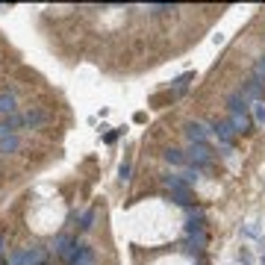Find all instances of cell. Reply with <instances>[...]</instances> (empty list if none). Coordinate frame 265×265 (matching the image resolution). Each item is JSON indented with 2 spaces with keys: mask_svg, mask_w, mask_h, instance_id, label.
<instances>
[{
  "mask_svg": "<svg viewBox=\"0 0 265 265\" xmlns=\"http://www.w3.org/2000/svg\"><path fill=\"white\" fill-rule=\"evenodd\" d=\"M186 156H189V165H192L194 171H209L212 168V147L209 144H192V141H189Z\"/></svg>",
  "mask_w": 265,
  "mask_h": 265,
  "instance_id": "7a4b0ae2",
  "label": "cell"
},
{
  "mask_svg": "<svg viewBox=\"0 0 265 265\" xmlns=\"http://www.w3.org/2000/svg\"><path fill=\"white\" fill-rule=\"evenodd\" d=\"M245 236H247V239H259V230L253 227V224H247V227H245Z\"/></svg>",
  "mask_w": 265,
  "mask_h": 265,
  "instance_id": "ffe728a7",
  "label": "cell"
},
{
  "mask_svg": "<svg viewBox=\"0 0 265 265\" xmlns=\"http://www.w3.org/2000/svg\"><path fill=\"white\" fill-rule=\"evenodd\" d=\"M162 183H165V189L171 192V200L189 209V203H192V186H189L180 174H165L162 177Z\"/></svg>",
  "mask_w": 265,
  "mask_h": 265,
  "instance_id": "6da1fadb",
  "label": "cell"
},
{
  "mask_svg": "<svg viewBox=\"0 0 265 265\" xmlns=\"http://www.w3.org/2000/svg\"><path fill=\"white\" fill-rule=\"evenodd\" d=\"M189 80H192V74H183V77H177L174 94H183V91H186V86H189Z\"/></svg>",
  "mask_w": 265,
  "mask_h": 265,
  "instance_id": "5bb4252c",
  "label": "cell"
},
{
  "mask_svg": "<svg viewBox=\"0 0 265 265\" xmlns=\"http://www.w3.org/2000/svg\"><path fill=\"white\" fill-rule=\"evenodd\" d=\"M15 150H18V136L0 124V153H15Z\"/></svg>",
  "mask_w": 265,
  "mask_h": 265,
  "instance_id": "5b68a950",
  "label": "cell"
},
{
  "mask_svg": "<svg viewBox=\"0 0 265 265\" xmlns=\"http://www.w3.org/2000/svg\"><path fill=\"white\" fill-rule=\"evenodd\" d=\"M44 121H47V115H44L41 109H30V112L24 115V124H27V127H41Z\"/></svg>",
  "mask_w": 265,
  "mask_h": 265,
  "instance_id": "7c38bea8",
  "label": "cell"
},
{
  "mask_svg": "<svg viewBox=\"0 0 265 265\" xmlns=\"http://www.w3.org/2000/svg\"><path fill=\"white\" fill-rule=\"evenodd\" d=\"M91 224H94V209L86 212V218H83V224H80V227H83V230H91Z\"/></svg>",
  "mask_w": 265,
  "mask_h": 265,
  "instance_id": "d6986e66",
  "label": "cell"
},
{
  "mask_svg": "<svg viewBox=\"0 0 265 265\" xmlns=\"http://www.w3.org/2000/svg\"><path fill=\"white\" fill-rule=\"evenodd\" d=\"M165 162H168V165H177V168H186V165H189V156H186L180 147H168V150H165Z\"/></svg>",
  "mask_w": 265,
  "mask_h": 265,
  "instance_id": "8fae6325",
  "label": "cell"
},
{
  "mask_svg": "<svg viewBox=\"0 0 265 265\" xmlns=\"http://www.w3.org/2000/svg\"><path fill=\"white\" fill-rule=\"evenodd\" d=\"M242 91H245V97H247V100H250V103H256V100H262V80H256V77H250V80H247V83H245V88H242Z\"/></svg>",
  "mask_w": 265,
  "mask_h": 265,
  "instance_id": "9c48e42d",
  "label": "cell"
},
{
  "mask_svg": "<svg viewBox=\"0 0 265 265\" xmlns=\"http://www.w3.org/2000/svg\"><path fill=\"white\" fill-rule=\"evenodd\" d=\"M0 265H6V262H3V256H0Z\"/></svg>",
  "mask_w": 265,
  "mask_h": 265,
  "instance_id": "cb8c5ba5",
  "label": "cell"
},
{
  "mask_svg": "<svg viewBox=\"0 0 265 265\" xmlns=\"http://www.w3.org/2000/svg\"><path fill=\"white\" fill-rule=\"evenodd\" d=\"M239 262L242 265H253V253L247 247H239Z\"/></svg>",
  "mask_w": 265,
  "mask_h": 265,
  "instance_id": "e0dca14e",
  "label": "cell"
},
{
  "mask_svg": "<svg viewBox=\"0 0 265 265\" xmlns=\"http://www.w3.org/2000/svg\"><path fill=\"white\" fill-rule=\"evenodd\" d=\"M227 109L230 112H250V100L245 97V91H233L227 97Z\"/></svg>",
  "mask_w": 265,
  "mask_h": 265,
  "instance_id": "52a82bcc",
  "label": "cell"
},
{
  "mask_svg": "<svg viewBox=\"0 0 265 265\" xmlns=\"http://www.w3.org/2000/svg\"><path fill=\"white\" fill-rule=\"evenodd\" d=\"M259 247H262V253H265V236H262V239H259Z\"/></svg>",
  "mask_w": 265,
  "mask_h": 265,
  "instance_id": "44dd1931",
  "label": "cell"
},
{
  "mask_svg": "<svg viewBox=\"0 0 265 265\" xmlns=\"http://www.w3.org/2000/svg\"><path fill=\"white\" fill-rule=\"evenodd\" d=\"M186 139L192 144H209V127L200 121H189L186 124Z\"/></svg>",
  "mask_w": 265,
  "mask_h": 265,
  "instance_id": "3957f363",
  "label": "cell"
},
{
  "mask_svg": "<svg viewBox=\"0 0 265 265\" xmlns=\"http://www.w3.org/2000/svg\"><path fill=\"white\" fill-rule=\"evenodd\" d=\"M197 174H200V171H194L192 165H186V168H183V174H180V177H183V180H186V183L192 186L194 180H197Z\"/></svg>",
  "mask_w": 265,
  "mask_h": 265,
  "instance_id": "9a60e30c",
  "label": "cell"
},
{
  "mask_svg": "<svg viewBox=\"0 0 265 265\" xmlns=\"http://www.w3.org/2000/svg\"><path fill=\"white\" fill-rule=\"evenodd\" d=\"M15 112H18L15 94H12V91H3V94H0V118L6 121V118H9V115H15Z\"/></svg>",
  "mask_w": 265,
  "mask_h": 265,
  "instance_id": "8992f818",
  "label": "cell"
},
{
  "mask_svg": "<svg viewBox=\"0 0 265 265\" xmlns=\"http://www.w3.org/2000/svg\"><path fill=\"white\" fill-rule=\"evenodd\" d=\"M227 124L233 127V133H245L247 127H250V118H247V112H230Z\"/></svg>",
  "mask_w": 265,
  "mask_h": 265,
  "instance_id": "30bf717a",
  "label": "cell"
},
{
  "mask_svg": "<svg viewBox=\"0 0 265 265\" xmlns=\"http://www.w3.org/2000/svg\"><path fill=\"white\" fill-rule=\"evenodd\" d=\"M77 245H80L77 239H71V236H65V233H62V236L56 239V245H53V250H56V253H59L62 259H68V256H71V250H74Z\"/></svg>",
  "mask_w": 265,
  "mask_h": 265,
  "instance_id": "ba28073f",
  "label": "cell"
},
{
  "mask_svg": "<svg viewBox=\"0 0 265 265\" xmlns=\"http://www.w3.org/2000/svg\"><path fill=\"white\" fill-rule=\"evenodd\" d=\"M259 262H262V265H265V253H262V256H259Z\"/></svg>",
  "mask_w": 265,
  "mask_h": 265,
  "instance_id": "7402d4cb",
  "label": "cell"
},
{
  "mask_svg": "<svg viewBox=\"0 0 265 265\" xmlns=\"http://www.w3.org/2000/svg\"><path fill=\"white\" fill-rule=\"evenodd\" d=\"M0 253H3V239H0Z\"/></svg>",
  "mask_w": 265,
  "mask_h": 265,
  "instance_id": "603a6c76",
  "label": "cell"
},
{
  "mask_svg": "<svg viewBox=\"0 0 265 265\" xmlns=\"http://www.w3.org/2000/svg\"><path fill=\"white\" fill-rule=\"evenodd\" d=\"M209 133H215L218 141H221L224 147H230V144H233V136H236V133H233V127H230L227 121H212L209 124Z\"/></svg>",
  "mask_w": 265,
  "mask_h": 265,
  "instance_id": "277c9868",
  "label": "cell"
},
{
  "mask_svg": "<svg viewBox=\"0 0 265 265\" xmlns=\"http://www.w3.org/2000/svg\"><path fill=\"white\" fill-rule=\"evenodd\" d=\"M253 77H256V80H265V53L259 56V59H256V68H253Z\"/></svg>",
  "mask_w": 265,
  "mask_h": 265,
  "instance_id": "2e32d148",
  "label": "cell"
},
{
  "mask_svg": "<svg viewBox=\"0 0 265 265\" xmlns=\"http://www.w3.org/2000/svg\"><path fill=\"white\" fill-rule=\"evenodd\" d=\"M130 171H133V168H130V162H124L121 168H118V180H121V183H124V180H130Z\"/></svg>",
  "mask_w": 265,
  "mask_h": 265,
  "instance_id": "ac0fdd59",
  "label": "cell"
},
{
  "mask_svg": "<svg viewBox=\"0 0 265 265\" xmlns=\"http://www.w3.org/2000/svg\"><path fill=\"white\" fill-rule=\"evenodd\" d=\"M250 112H253V124H256V127H265V100L250 103Z\"/></svg>",
  "mask_w": 265,
  "mask_h": 265,
  "instance_id": "4fadbf2b",
  "label": "cell"
}]
</instances>
